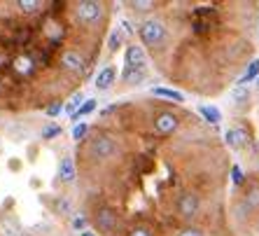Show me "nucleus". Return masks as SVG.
I'll use <instances>...</instances> for the list:
<instances>
[{
	"label": "nucleus",
	"instance_id": "72a5a7b5",
	"mask_svg": "<svg viewBox=\"0 0 259 236\" xmlns=\"http://www.w3.org/2000/svg\"><path fill=\"white\" fill-rule=\"evenodd\" d=\"M3 94H5V85H3V82H0V96H3Z\"/></svg>",
	"mask_w": 259,
	"mask_h": 236
},
{
	"label": "nucleus",
	"instance_id": "9d476101",
	"mask_svg": "<svg viewBox=\"0 0 259 236\" xmlns=\"http://www.w3.org/2000/svg\"><path fill=\"white\" fill-rule=\"evenodd\" d=\"M115 82H117V68L115 66H105V68L98 70L94 87H96V91H110L112 87H115Z\"/></svg>",
	"mask_w": 259,
	"mask_h": 236
},
{
	"label": "nucleus",
	"instance_id": "2eb2a0df",
	"mask_svg": "<svg viewBox=\"0 0 259 236\" xmlns=\"http://www.w3.org/2000/svg\"><path fill=\"white\" fill-rule=\"evenodd\" d=\"M14 5L19 7V12H24V14H35L42 10V3H40V0H17Z\"/></svg>",
	"mask_w": 259,
	"mask_h": 236
},
{
	"label": "nucleus",
	"instance_id": "bb28decb",
	"mask_svg": "<svg viewBox=\"0 0 259 236\" xmlns=\"http://www.w3.org/2000/svg\"><path fill=\"white\" fill-rule=\"evenodd\" d=\"M128 236H152V229L145 227V224H138V227H133V229L128 231Z\"/></svg>",
	"mask_w": 259,
	"mask_h": 236
},
{
	"label": "nucleus",
	"instance_id": "393cba45",
	"mask_svg": "<svg viewBox=\"0 0 259 236\" xmlns=\"http://www.w3.org/2000/svg\"><path fill=\"white\" fill-rule=\"evenodd\" d=\"M72 229L77 231H84V229H89V218H84V215H75L72 218Z\"/></svg>",
	"mask_w": 259,
	"mask_h": 236
},
{
	"label": "nucleus",
	"instance_id": "9b49d317",
	"mask_svg": "<svg viewBox=\"0 0 259 236\" xmlns=\"http://www.w3.org/2000/svg\"><path fill=\"white\" fill-rule=\"evenodd\" d=\"M75 178H77V169H75V162H72V157H61L59 162V180L66 182V185H70V182H75Z\"/></svg>",
	"mask_w": 259,
	"mask_h": 236
},
{
	"label": "nucleus",
	"instance_id": "0eeeda50",
	"mask_svg": "<svg viewBox=\"0 0 259 236\" xmlns=\"http://www.w3.org/2000/svg\"><path fill=\"white\" fill-rule=\"evenodd\" d=\"M124 70H147V56L140 45H128L124 52Z\"/></svg>",
	"mask_w": 259,
	"mask_h": 236
},
{
	"label": "nucleus",
	"instance_id": "c756f323",
	"mask_svg": "<svg viewBox=\"0 0 259 236\" xmlns=\"http://www.w3.org/2000/svg\"><path fill=\"white\" fill-rule=\"evenodd\" d=\"M231 180H234L236 185H241V182H243V171H241V166H238V164H234V166H231Z\"/></svg>",
	"mask_w": 259,
	"mask_h": 236
},
{
	"label": "nucleus",
	"instance_id": "1a4fd4ad",
	"mask_svg": "<svg viewBox=\"0 0 259 236\" xmlns=\"http://www.w3.org/2000/svg\"><path fill=\"white\" fill-rule=\"evenodd\" d=\"M224 140H227V145H229L231 150H241V147L247 145L250 133H247L243 127H229L227 133H224Z\"/></svg>",
	"mask_w": 259,
	"mask_h": 236
},
{
	"label": "nucleus",
	"instance_id": "2f4dec72",
	"mask_svg": "<svg viewBox=\"0 0 259 236\" xmlns=\"http://www.w3.org/2000/svg\"><path fill=\"white\" fill-rule=\"evenodd\" d=\"M77 236H96V234H94V231H91V229H84V231H79Z\"/></svg>",
	"mask_w": 259,
	"mask_h": 236
},
{
	"label": "nucleus",
	"instance_id": "f257e3e1",
	"mask_svg": "<svg viewBox=\"0 0 259 236\" xmlns=\"http://www.w3.org/2000/svg\"><path fill=\"white\" fill-rule=\"evenodd\" d=\"M138 35H140V43L147 49H159V47H163L168 33H166V26L159 19H145L138 28Z\"/></svg>",
	"mask_w": 259,
	"mask_h": 236
},
{
	"label": "nucleus",
	"instance_id": "39448f33",
	"mask_svg": "<svg viewBox=\"0 0 259 236\" xmlns=\"http://www.w3.org/2000/svg\"><path fill=\"white\" fill-rule=\"evenodd\" d=\"M152 124H154V131L159 136H170V133H175L180 129V117L175 115V112H170V110H161V112L154 115Z\"/></svg>",
	"mask_w": 259,
	"mask_h": 236
},
{
	"label": "nucleus",
	"instance_id": "4be33fe9",
	"mask_svg": "<svg viewBox=\"0 0 259 236\" xmlns=\"http://www.w3.org/2000/svg\"><path fill=\"white\" fill-rule=\"evenodd\" d=\"M54 208L59 215H72V204L66 199V196H59V199L54 201Z\"/></svg>",
	"mask_w": 259,
	"mask_h": 236
},
{
	"label": "nucleus",
	"instance_id": "a878e982",
	"mask_svg": "<svg viewBox=\"0 0 259 236\" xmlns=\"http://www.w3.org/2000/svg\"><path fill=\"white\" fill-rule=\"evenodd\" d=\"M152 7H154L152 0H138V3H131L133 12H147V10H152Z\"/></svg>",
	"mask_w": 259,
	"mask_h": 236
},
{
	"label": "nucleus",
	"instance_id": "ddd939ff",
	"mask_svg": "<svg viewBox=\"0 0 259 236\" xmlns=\"http://www.w3.org/2000/svg\"><path fill=\"white\" fill-rule=\"evenodd\" d=\"M152 94L159 98H168V101H175V103H182L185 101V96H182L178 89H166V87H154L152 89Z\"/></svg>",
	"mask_w": 259,
	"mask_h": 236
},
{
	"label": "nucleus",
	"instance_id": "423d86ee",
	"mask_svg": "<svg viewBox=\"0 0 259 236\" xmlns=\"http://www.w3.org/2000/svg\"><path fill=\"white\" fill-rule=\"evenodd\" d=\"M91 222L96 224V229L98 231H103V234H115V229H117V213L112 211V208H108V206H103V208H98L96 213H94V218H91Z\"/></svg>",
	"mask_w": 259,
	"mask_h": 236
},
{
	"label": "nucleus",
	"instance_id": "c85d7f7f",
	"mask_svg": "<svg viewBox=\"0 0 259 236\" xmlns=\"http://www.w3.org/2000/svg\"><path fill=\"white\" fill-rule=\"evenodd\" d=\"M178 236H203V231H201L199 227H182V229L178 231Z\"/></svg>",
	"mask_w": 259,
	"mask_h": 236
},
{
	"label": "nucleus",
	"instance_id": "f704fd0d",
	"mask_svg": "<svg viewBox=\"0 0 259 236\" xmlns=\"http://www.w3.org/2000/svg\"><path fill=\"white\" fill-rule=\"evenodd\" d=\"M21 236H35V234H30V231H24V234H21Z\"/></svg>",
	"mask_w": 259,
	"mask_h": 236
},
{
	"label": "nucleus",
	"instance_id": "5701e85b",
	"mask_svg": "<svg viewBox=\"0 0 259 236\" xmlns=\"http://www.w3.org/2000/svg\"><path fill=\"white\" fill-rule=\"evenodd\" d=\"M87 133H89V127H87L84 122H79V124H75L72 127V131H70V136H72V140H84L87 138Z\"/></svg>",
	"mask_w": 259,
	"mask_h": 236
},
{
	"label": "nucleus",
	"instance_id": "a211bd4d",
	"mask_svg": "<svg viewBox=\"0 0 259 236\" xmlns=\"http://www.w3.org/2000/svg\"><path fill=\"white\" fill-rule=\"evenodd\" d=\"M229 98H231V103H234V105H241V103H245L247 98H250V89H247V87H238V85H236L234 89H231Z\"/></svg>",
	"mask_w": 259,
	"mask_h": 236
},
{
	"label": "nucleus",
	"instance_id": "7c9ffc66",
	"mask_svg": "<svg viewBox=\"0 0 259 236\" xmlns=\"http://www.w3.org/2000/svg\"><path fill=\"white\" fill-rule=\"evenodd\" d=\"M61 112H63V103H61V101L47 108V115H49V117H56V115H61Z\"/></svg>",
	"mask_w": 259,
	"mask_h": 236
},
{
	"label": "nucleus",
	"instance_id": "7ed1b4c3",
	"mask_svg": "<svg viewBox=\"0 0 259 236\" xmlns=\"http://www.w3.org/2000/svg\"><path fill=\"white\" fill-rule=\"evenodd\" d=\"M119 152V145H117V140L112 138V136H108V133H98L96 138L89 140V154L94 159H101V162H105V159H112Z\"/></svg>",
	"mask_w": 259,
	"mask_h": 236
},
{
	"label": "nucleus",
	"instance_id": "412c9836",
	"mask_svg": "<svg viewBox=\"0 0 259 236\" xmlns=\"http://www.w3.org/2000/svg\"><path fill=\"white\" fill-rule=\"evenodd\" d=\"M121 45H124V33L119 28H115L108 37V49L110 52H117V49H121Z\"/></svg>",
	"mask_w": 259,
	"mask_h": 236
},
{
	"label": "nucleus",
	"instance_id": "20e7f679",
	"mask_svg": "<svg viewBox=\"0 0 259 236\" xmlns=\"http://www.w3.org/2000/svg\"><path fill=\"white\" fill-rule=\"evenodd\" d=\"M201 211V199L196 192H182L175 201V213L182 220H194Z\"/></svg>",
	"mask_w": 259,
	"mask_h": 236
},
{
	"label": "nucleus",
	"instance_id": "6ab92c4d",
	"mask_svg": "<svg viewBox=\"0 0 259 236\" xmlns=\"http://www.w3.org/2000/svg\"><path fill=\"white\" fill-rule=\"evenodd\" d=\"M147 75V70H124L121 73V80L126 82V85H140Z\"/></svg>",
	"mask_w": 259,
	"mask_h": 236
},
{
	"label": "nucleus",
	"instance_id": "473e14b6",
	"mask_svg": "<svg viewBox=\"0 0 259 236\" xmlns=\"http://www.w3.org/2000/svg\"><path fill=\"white\" fill-rule=\"evenodd\" d=\"M5 66V54H0V68Z\"/></svg>",
	"mask_w": 259,
	"mask_h": 236
},
{
	"label": "nucleus",
	"instance_id": "b1692460",
	"mask_svg": "<svg viewBox=\"0 0 259 236\" xmlns=\"http://www.w3.org/2000/svg\"><path fill=\"white\" fill-rule=\"evenodd\" d=\"M14 68H17L19 73H28L30 68H33V61H30L28 56H19V59L14 61Z\"/></svg>",
	"mask_w": 259,
	"mask_h": 236
},
{
	"label": "nucleus",
	"instance_id": "aec40b11",
	"mask_svg": "<svg viewBox=\"0 0 259 236\" xmlns=\"http://www.w3.org/2000/svg\"><path fill=\"white\" fill-rule=\"evenodd\" d=\"M243 204H245L250 211H252V208H259V185H252V187L247 189V194H245V199H243Z\"/></svg>",
	"mask_w": 259,
	"mask_h": 236
},
{
	"label": "nucleus",
	"instance_id": "dca6fc26",
	"mask_svg": "<svg viewBox=\"0 0 259 236\" xmlns=\"http://www.w3.org/2000/svg\"><path fill=\"white\" fill-rule=\"evenodd\" d=\"M199 112L203 115L205 122H212V124H220V122H222V112H220L215 105H201Z\"/></svg>",
	"mask_w": 259,
	"mask_h": 236
},
{
	"label": "nucleus",
	"instance_id": "c9c22d12",
	"mask_svg": "<svg viewBox=\"0 0 259 236\" xmlns=\"http://www.w3.org/2000/svg\"><path fill=\"white\" fill-rule=\"evenodd\" d=\"M257 87H259V77H257Z\"/></svg>",
	"mask_w": 259,
	"mask_h": 236
},
{
	"label": "nucleus",
	"instance_id": "f03ea898",
	"mask_svg": "<svg viewBox=\"0 0 259 236\" xmlns=\"http://www.w3.org/2000/svg\"><path fill=\"white\" fill-rule=\"evenodd\" d=\"M75 17H77L79 24L94 28V26H98L103 21V17H105V7H103V3H96V0H82V3H77V7H75Z\"/></svg>",
	"mask_w": 259,
	"mask_h": 236
},
{
	"label": "nucleus",
	"instance_id": "f8f14e48",
	"mask_svg": "<svg viewBox=\"0 0 259 236\" xmlns=\"http://www.w3.org/2000/svg\"><path fill=\"white\" fill-rule=\"evenodd\" d=\"M96 105H98V101L96 98H87L84 103L79 105V110L77 112H72V122H75V124H79V120H82V117H87V115H91V112H94V110H96Z\"/></svg>",
	"mask_w": 259,
	"mask_h": 236
},
{
	"label": "nucleus",
	"instance_id": "cd10ccee",
	"mask_svg": "<svg viewBox=\"0 0 259 236\" xmlns=\"http://www.w3.org/2000/svg\"><path fill=\"white\" fill-rule=\"evenodd\" d=\"M61 133V127H45L42 129V140H52L54 136Z\"/></svg>",
	"mask_w": 259,
	"mask_h": 236
},
{
	"label": "nucleus",
	"instance_id": "f3484780",
	"mask_svg": "<svg viewBox=\"0 0 259 236\" xmlns=\"http://www.w3.org/2000/svg\"><path fill=\"white\" fill-rule=\"evenodd\" d=\"M257 77H259V59H254L252 63H250V68L245 70V75H243V77L238 80L236 85H238V87H245L247 82H252V80H257Z\"/></svg>",
	"mask_w": 259,
	"mask_h": 236
},
{
	"label": "nucleus",
	"instance_id": "4468645a",
	"mask_svg": "<svg viewBox=\"0 0 259 236\" xmlns=\"http://www.w3.org/2000/svg\"><path fill=\"white\" fill-rule=\"evenodd\" d=\"M3 234H5V236H21V234H24V229L19 227V222L14 218L5 215V218H3Z\"/></svg>",
	"mask_w": 259,
	"mask_h": 236
},
{
	"label": "nucleus",
	"instance_id": "6e6552de",
	"mask_svg": "<svg viewBox=\"0 0 259 236\" xmlns=\"http://www.w3.org/2000/svg\"><path fill=\"white\" fill-rule=\"evenodd\" d=\"M61 66L66 68V70H70V73H84L87 59L79 54L77 49H66L61 54Z\"/></svg>",
	"mask_w": 259,
	"mask_h": 236
}]
</instances>
